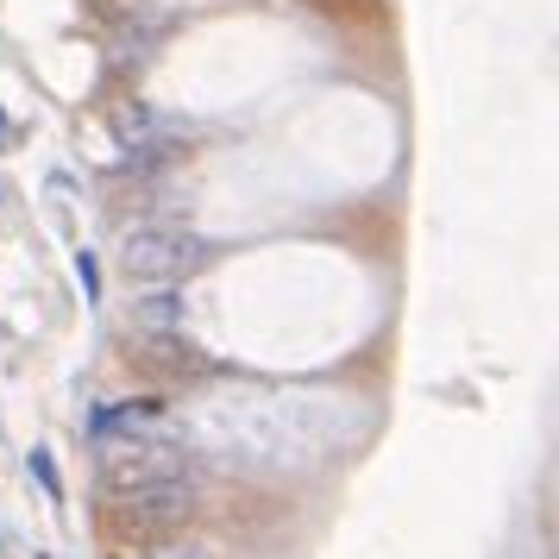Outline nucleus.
Masks as SVG:
<instances>
[{"instance_id": "1", "label": "nucleus", "mask_w": 559, "mask_h": 559, "mask_svg": "<svg viewBox=\"0 0 559 559\" xmlns=\"http://www.w3.org/2000/svg\"><path fill=\"white\" fill-rule=\"evenodd\" d=\"M202 509V465L195 472H177V478H157V484H132V490H107L102 503V534L107 547H152L164 534H182Z\"/></svg>"}, {"instance_id": "2", "label": "nucleus", "mask_w": 559, "mask_h": 559, "mask_svg": "<svg viewBox=\"0 0 559 559\" xmlns=\"http://www.w3.org/2000/svg\"><path fill=\"white\" fill-rule=\"evenodd\" d=\"M207 258H214V246L189 227H132L120 239V271L139 283H182L195 277Z\"/></svg>"}, {"instance_id": "3", "label": "nucleus", "mask_w": 559, "mask_h": 559, "mask_svg": "<svg viewBox=\"0 0 559 559\" xmlns=\"http://www.w3.org/2000/svg\"><path fill=\"white\" fill-rule=\"evenodd\" d=\"M177 472H195L182 440H107L102 453V490H132V484H157Z\"/></svg>"}, {"instance_id": "4", "label": "nucleus", "mask_w": 559, "mask_h": 559, "mask_svg": "<svg viewBox=\"0 0 559 559\" xmlns=\"http://www.w3.org/2000/svg\"><path fill=\"white\" fill-rule=\"evenodd\" d=\"M127 358L145 371V378L182 383V378H207V353L189 340L182 328H132Z\"/></svg>"}, {"instance_id": "5", "label": "nucleus", "mask_w": 559, "mask_h": 559, "mask_svg": "<svg viewBox=\"0 0 559 559\" xmlns=\"http://www.w3.org/2000/svg\"><path fill=\"white\" fill-rule=\"evenodd\" d=\"M127 314H132V328H182L189 302H182L170 283H152V289H145V296H139V302L127 308Z\"/></svg>"}, {"instance_id": "6", "label": "nucleus", "mask_w": 559, "mask_h": 559, "mask_svg": "<svg viewBox=\"0 0 559 559\" xmlns=\"http://www.w3.org/2000/svg\"><path fill=\"white\" fill-rule=\"evenodd\" d=\"M139 559H214V540H195V534H164L152 547H132Z\"/></svg>"}, {"instance_id": "7", "label": "nucleus", "mask_w": 559, "mask_h": 559, "mask_svg": "<svg viewBox=\"0 0 559 559\" xmlns=\"http://www.w3.org/2000/svg\"><path fill=\"white\" fill-rule=\"evenodd\" d=\"M32 478L45 484V497H51V503H63V478H57V465H51V453H45V447L32 453Z\"/></svg>"}, {"instance_id": "8", "label": "nucleus", "mask_w": 559, "mask_h": 559, "mask_svg": "<svg viewBox=\"0 0 559 559\" xmlns=\"http://www.w3.org/2000/svg\"><path fill=\"white\" fill-rule=\"evenodd\" d=\"M76 277H82V296L102 302V264H95V252H76Z\"/></svg>"}, {"instance_id": "9", "label": "nucleus", "mask_w": 559, "mask_h": 559, "mask_svg": "<svg viewBox=\"0 0 559 559\" xmlns=\"http://www.w3.org/2000/svg\"><path fill=\"white\" fill-rule=\"evenodd\" d=\"M0 139H7V114H0Z\"/></svg>"}]
</instances>
